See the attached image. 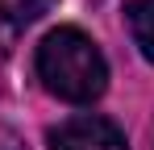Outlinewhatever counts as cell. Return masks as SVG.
Returning <instances> with one entry per match:
<instances>
[{"instance_id": "cell-1", "label": "cell", "mask_w": 154, "mask_h": 150, "mask_svg": "<svg viewBox=\"0 0 154 150\" xmlns=\"http://www.w3.org/2000/svg\"><path fill=\"white\" fill-rule=\"evenodd\" d=\"M38 79L67 104H92L108 88V63L83 29L58 25L38 46Z\"/></svg>"}, {"instance_id": "cell-2", "label": "cell", "mask_w": 154, "mask_h": 150, "mask_svg": "<svg viewBox=\"0 0 154 150\" xmlns=\"http://www.w3.org/2000/svg\"><path fill=\"white\" fill-rule=\"evenodd\" d=\"M50 150H129V146H125V133L108 117L83 113V117H71L50 129Z\"/></svg>"}, {"instance_id": "cell-3", "label": "cell", "mask_w": 154, "mask_h": 150, "mask_svg": "<svg viewBox=\"0 0 154 150\" xmlns=\"http://www.w3.org/2000/svg\"><path fill=\"white\" fill-rule=\"evenodd\" d=\"M125 21H129L133 46L142 50V58L154 63V0H129L125 4Z\"/></svg>"}, {"instance_id": "cell-4", "label": "cell", "mask_w": 154, "mask_h": 150, "mask_svg": "<svg viewBox=\"0 0 154 150\" xmlns=\"http://www.w3.org/2000/svg\"><path fill=\"white\" fill-rule=\"evenodd\" d=\"M42 8H46V0H0V21L25 25V21H33Z\"/></svg>"}]
</instances>
